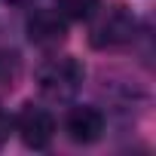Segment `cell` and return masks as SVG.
<instances>
[{
    "instance_id": "6da1fadb",
    "label": "cell",
    "mask_w": 156,
    "mask_h": 156,
    "mask_svg": "<svg viewBox=\"0 0 156 156\" xmlns=\"http://www.w3.org/2000/svg\"><path fill=\"white\" fill-rule=\"evenodd\" d=\"M135 31H138V22L135 16L122 6V3H113L107 9H95L92 12V28H89V43L95 49H116V46H126L135 40Z\"/></svg>"
},
{
    "instance_id": "7a4b0ae2",
    "label": "cell",
    "mask_w": 156,
    "mask_h": 156,
    "mask_svg": "<svg viewBox=\"0 0 156 156\" xmlns=\"http://www.w3.org/2000/svg\"><path fill=\"white\" fill-rule=\"evenodd\" d=\"M83 80H86V70H83V64L73 55L49 58L37 70V83H40L43 95L52 98V101H70L76 92H80Z\"/></svg>"
},
{
    "instance_id": "3957f363",
    "label": "cell",
    "mask_w": 156,
    "mask_h": 156,
    "mask_svg": "<svg viewBox=\"0 0 156 156\" xmlns=\"http://www.w3.org/2000/svg\"><path fill=\"white\" fill-rule=\"evenodd\" d=\"M12 129L19 132L22 144L31 147V150H46L52 144V138H55V119H52V113L46 107H40V104H31V101L22 104L19 116L12 119Z\"/></svg>"
},
{
    "instance_id": "277c9868",
    "label": "cell",
    "mask_w": 156,
    "mask_h": 156,
    "mask_svg": "<svg viewBox=\"0 0 156 156\" xmlns=\"http://www.w3.org/2000/svg\"><path fill=\"white\" fill-rule=\"evenodd\" d=\"M64 132L73 144H95L104 135V113L92 104H76L64 116Z\"/></svg>"
},
{
    "instance_id": "5b68a950",
    "label": "cell",
    "mask_w": 156,
    "mask_h": 156,
    "mask_svg": "<svg viewBox=\"0 0 156 156\" xmlns=\"http://www.w3.org/2000/svg\"><path fill=\"white\" fill-rule=\"evenodd\" d=\"M28 40L37 46H58L67 37V19L58 9H34L28 16Z\"/></svg>"
},
{
    "instance_id": "8992f818",
    "label": "cell",
    "mask_w": 156,
    "mask_h": 156,
    "mask_svg": "<svg viewBox=\"0 0 156 156\" xmlns=\"http://www.w3.org/2000/svg\"><path fill=\"white\" fill-rule=\"evenodd\" d=\"M101 6V0H55V9L67 19V22H83L92 19V12Z\"/></svg>"
},
{
    "instance_id": "52a82bcc",
    "label": "cell",
    "mask_w": 156,
    "mask_h": 156,
    "mask_svg": "<svg viewBox=\"0 0 156 156\" xmlns=\"http://www.w3.org/2000/svg\"><path fill=\"white\" fill-rule=\"evenodd\" d=\"M16 76H19V55L0 49V86H12Z\"/></svg>"
},
{
    "instance_id": "ba28073f",
    "label": "cell",
    "mask_w": 156,
    "mask_h": 156,
    "mask_svg": "<svg viewBox=\"0 0 156 156\" xmlns=\"http://www.w3.org/2000/svg\"><path fill=\"white\" fill-rule=\"evenodd\" d=\"M9 132H12V116H9L3 107H0V147L9 141Z\"/></svg>"
},
{
    "instance_id": "9c48e42d",
    "label": "cell",
    "mask_w": 156,
    "mask_h": 156,
    "mask_svg": "<svg viewBox=\"0 0 156 156\" xmlns=\"http://www.w3.org/2000/svg\"><path fill=\"white\" fill-rule=\"evenodd\" d=\"M3 3H12V6H25V3H31V0H3Z\"/></svg>"
}]
</instances>
